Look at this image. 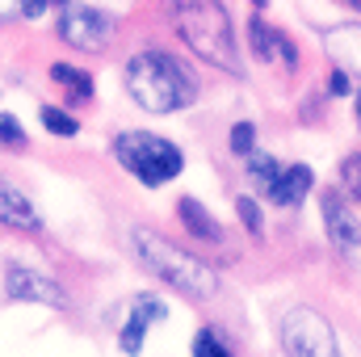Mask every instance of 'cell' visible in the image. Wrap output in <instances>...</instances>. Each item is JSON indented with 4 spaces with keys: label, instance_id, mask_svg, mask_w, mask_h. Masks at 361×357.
Segmentation results:
<instances>
[{
    "label": "cell",
    "instance_id": "cell-1",
    "mask_svg": "<svg viewBox=\"0 0 361 357\" xmlns=\"http://www.w3.org/2000/svg\"><path fill=\"white\" fill-rule=\"evenodd\" d=\"M126 92L147 114H177L197 101V80L169 51H139L126 63Z\"/></svg>",
    "mask_w": 361,
    "mask_h": 357
},
{
    "label": "cell",
    "instance_id": "cell-2",
    "mask_svg": "<svg viewBox=\"0 0 361 357\" xmlns=\"http://www.w3.org/2000/svg\"><path fill=\"white\" fill-rule=\"evenodd\" d=\"M173 17H177V34L197 59H206L231 76L244 72L240 47H235V25H231L223 0H173Z\"/></svg>",
    "mask_w": 361,
    "mask_h": 357
},
{
    "label": "cell",
    "instance_id": "cell-3",
    "mask_svg": "<svg viewBox=\"0 0 361 357\" xmlns=\"http://www.w3.org/2000/svg\"><path fill=\"white\" fill-rule=\"evenodd\" d=\"M130 244H135V253H139V261L152 269L164 286H173L180 294H189V298H214L219 294V273L206 265L202 257H193V253H180L173 240H164V236H156V231H147V227H135L130 231Z\"/></svg>",
    "mask_w": 361,
    "mask_h": 357
},
{
    "label": "cell",
    "instance_id": "cell-4",
    "mask_svg": "<svg viewBox=\"0 0 361 357\" xmlns=\"http://www.w3.org/2000/svg\"><path fill=\"white\" fill-rule=\"evenodd\" d=\"M114 160L143 185H169L185 169V156L177 143H169L164 135H152V131L114 135Z\"/></svg>",
    "mask_w": 361,
    "mask_h": 357
},
{
    "label": "cell",
    "instance_id": "cell-5",
    "mask_svg": "<svg viewBox=\"0 0 361 357\" xmlns=\"http://www.w3.org/2000/svg\"><path fill=\"white\" fill-rule=\"evenodd\" d=\"M277 341H281L286 357H345L332 324L311 307H290L277 324Z\"/></svg>",
    "mask_w": 361,
    "mask_h": 357
},
{
    "label": "cell",
    "instance_id": "cell-6",
    "mask_svg": "<svg viewBox=\"0 0 361 357\" xmlns=\"http://www.w3.org/2000/svg\"><path fill=\"white\" fill-rule=\"evenodd\" d=\"M114 17L109 13H101V8H89V4H80V8H68L63 17H59V38L68 42V47H76V51H105L109 42H114Z\"/></svg>",
    "mask_w": 361,
    "mask_h": 357
},
{
    "label": "cell",
    "instance_id": "cell-7",
    "mask_svg": "<svg viewBox=\"0 0 361 357\" xmlns=\"http://www.w3.org/2000/svg\"><path fill=\"white\" fill-rule=\"evenodd\" d=\"M4 294L17 298V303H47V307L68 311V290H63L55 277L21 265V261H8V265H4Z\"/></svg>",
    "mask_w": 361,
    "mask_h": 357
},
{
    "label": "cell",
    "instance_id": "cell-8",
    "mask_svg": "<svg viewBox=\"0 0 361 357\" xmlns=\"http://www.w3.org/2000/svg\"><path fill=\"white\" fill-rule=\"evenodd\" d=\"M324 223H328V240L341 253V261L361 273V223L349 214L341 193H324Z\"/></svg>",
    "mask_w": 361,
    "mask_h": 357
},
{
    "label": "cell",
    "instance_id": "cell-9",
    "mask_svg": "<svg viewBox=\"0 0 361 357\" xmlns=\"http://www.w3.org/2000/svg\"><path fill=\"white\" fill-rule=\"evenodd\" d=\"M164 315H169V307H164L160 298H147V294H139V298H135V307H130V320H126V328H122V337H118L122 353H139V349H143V337H147V328H152L156 320H164Z\"/></svg>",
    "mask_w": 361,
    "mask_h": 357
},
{
    "label": "cell",
    "instance_id": "cell-10",
    "mask_svg": "<svg viewBox=\"0 0 361 357\" xmlns=\"http://www.w3.org/2000/svg\"><path fill=\"white\" fill-rule=\"evenodd\" d=\"M0 227H17V231H42V219L34 210V202L13 185V181L0 177Z\"/></svg>",
    "mask_w": 361,
    "mask_h": 357
},
{
    "label": "cell",
    "instance_id": "cell-11",
    "mask_svg": "<svg viewBox=\"0 0 361 357\" xmlns=\"http://www.w3.org/2000/svg\"><path fill=\"white\" fill-rule=\"evenodd\" d=\"M324 51L341 63V72L361 76V25H328L324 30Z\"/></svg>",
    "mask_w": 361,
    "mask_h": 357
},
{
    "label": "cell",
    "instance_id": "cell-12",
    "mask_svg": "<svg viewBox=\"0 0 361 357\" xmlns=\"http://www.w3.org/2000/svg\"><path fill=\"white\" fill-rule=\"evenodd\" d=\"M311 169L307 164H290V169H281V177H277V185L269 189V202L273 206H298L307 193H311Z\"/></svg>",
    "mask_w": 361,
    "mask_h": 357
},
{
    "label": "cell",
    "instance_id": "cell-13",
    "mask_svg": "<svg viewBox=\"0 0 361 357\" xmlns=\"http://www.w3.org/2000/svg\"><path fill=\"white\" fill-rule=\"evenodd\" d=\"M177 214H180V227L189 231V236H197V240H210V244H219L223 240V227H219V219L202 206V202H193V198H180L177 202Z\"/></svg>",
    "mask_w": 361,
    "mask_h": 357
},
{
    "label": "cell",
    "instance_id": "cell-14",
    "mask_svg": "<svg viewBox=\"0 0 361 357\" xmlns=\"http://www.w3.org/2000/svg\"><path fill=\"white\" fill-rule=\"evenodd\" d=\"M277 42H281V30H273L269 21H261V17L248 21V47H252L257 59L273 63V59H277Z\"/></svg>",
    "mask_w": 361,
    "mask_h": 357
},
{
    "label": "cell",
    "instance_id": "cell-15",
    "mask_svg": "<svg viewBox=\"0 0 361 357\" xmlns=\"http://www.w3.org/2000/svg\"><path fill=\"white\" fill-rule=\"evenodd\" d=\"M277 177H281V160H273L265 152H252V156H248V181H252L257 193L269 198V189L277 185Z\"/></svg>",
    "mask_w": 361,
    "mask_h": 357
},
{
    "label": "cell",
    "instance_id": "cell-16",
    "mask_svg": "<svg viewBox=\"0 0 361 357\" xmlns=\"http://www.w3.org/2000/svg\"><path fill=\"white\" fill-rule=\"evenodd\" d=\"M51 80L55 85H68V97L72 101H89L92 97V76L80 72V68H72V63H55L51 68Z\"/></svg>",
    "mask_w": 361,
    "mask_h": 357
},
{
    "label": "cell",
    "instance_id": "cell-17",
    "mask_svg": "<svg viewBox=\"0 0 361 357\" xmlns=\"http://www.w3.org/2000/svg\"><path fill=\"white\" fill-rule=\"evenodd\" d=\"M38 118H42V126H47L51 135H59V139H68V135H76V131H80V122H76L68 109H59V105H42V109H38Z\"/></svg>",
    "mask_w": 361,
    "mask_h": 357
},
{
    "label": "cell",
    "instance_id": "cell-18",
    "mask_svg": "<svg viewBox=\"0 0 361 357\" xmlns=\"http://www.w3.org/2000/svg\"><path fill=\"white\" fill-rule=\"evenodd\" d=\"M336 173H341V185H345V198L361 202V152H349Z\"/></svg>",
    "mask_w": 361,
    "mask_h": 357
},
{
    "label": "cell",
    "instance_id": "cell-19",
    "mask_svg": "<svg viewBox=\"0 0 361 357\" xmlns=\"http://www.w3.org/2000/svg\"><path fill=\"white\" fill-rule=\"evenodd\" d=\"M193 357H235V353L214 337V328H202V332L193 337Z\"/></svg>",
    "mask_w": 361,
    "mask_h": 357
},
{
    "label": "cell",
    "instance_id": "cell-20",
    "mask_svg": "<svg viewBox=\"0 0 361 357\" xmlns=\"http://www.w3.org/2000/svg\"><path fill=\"white\" fill-rule=\"evenodd\" d=\"M252 147H257V126L252 122H235L231 126V152L235 156H252Z\"/></svg>",
    "mask_w": 361,
    "mask_h": 357
},
{
    "label": "cell",
    "instance_id": "cell-21",
    "mask_svg": "<svg viewBox=\"0 0 361 357\" xmlns=\"http://www.w3.org/2000/svg\"><path fill=\"white\" fill-rule=\"evenodd\" d=\"M235 214H240V223H244L252 236H261V231H265V219H261L257 198H240V202H235Z\"/></svg>",
    "mask_w": 361,
    "mask_h": 357
},
{
    "label": "cell",
    "instance_id": "cell-22",
    "mask_svg": "<svg viewBox=\"0 0 361 357\" xmlns=\"http://www.w3.org/2000/svg\"><path fill=\"white\" fill-rule=\"evenodd\" d=\"M0 143H4V147H21V143H25V131H21L17 118H0Z\"/></svg>",
    "mask_w": 361,
    "mask_h": 357
},
{
    "label": "cell",
    "instance_id": "cell-23",
    "mask_svg": "<svg viewBox=\"0 0 361 357\" xmlns=\"http://www.w3.org/2000/svg\"><path fill=\"white\" fill-rule=\"evenodd\" d=\"M13 17H25V0H0V25H8Z\"/></svg>",
    "mask_w": 361,
    "mask_h": 357
},
{
    "label": "cell",
    "instance_id": "cell-24",
    "mask_svg": "<svg viewBox=\"0 0 361 357\" xmlns=\"http://www.w3.org/2000/svg\"><path fill=\"white\" fill-rule=\"evenodd\" d=\"M328 89H332V97H345V92H349V72H341V68H336V72H332V85H328Z\"/></svg>",
    "mask_w": 361,
    "mask_h": 357
},
{
    "label": "cell",
    "instance_id": "cell-25",
    "mask_svg": "<svg viewBox=\"0 0 361 357\" xmlns=\"http://www.w3.org/2000/svg\"><path fill=\"white\" fill-rule=\"evenodd\" d=\"M47 13V0H25V17H42Z\"/></svg>",
    "mask_w": 361,
    "mask_h": 357
},
{
    "label": "cell",
    "instance_id": "cell-26",
    "mask_svg": "<svg viewBox=\"0 0 361 357\" xmlns=\"http://www.w3.org/2000/svg\"><path fill=\"white\" fill-rule=\"evenodd\" d=\"M345 4H349V8H357V13H361V0H345Z\"/></svg>",
    "mask_w": 361,
    "mask_h": 357
},
{
    "label": "cell",
    "instance_id": "cell-27",
    "mask_svg": "<svg viewBox=\"0 0 361 357\" xmlns=\"http://www.w3.org/2000/svg\"><path fill=\"white\" fill-rule=\"evenodd\" d=\"M252 4H257V8H265V4H269V0H252Z\"/></svg>",
    "mask_w": 361,
    "mask_h": 357
},
{
    "label": "cell",
    "instance_id": "cell-28",
    "mask_svg": "<svg viewBox=\"0 0 361 357\" xmlns=\"http://www.w3.org/2000/svg\"><path fill=\"white\" fill-rule=\"evenodd\" d=\"M357 131H361V101H357Z\"/></svg>",
    "mask_w": 361,
    "mask_h": 357
},
{
    "label": "cell",
    "instance_id": "cell-29",
    "mask_svg": "<svg viewBox=\"0 0 361 357\" xmlns=\"http://www.w3.org/2000/svg\"><path fill=\"white\" fill-rule=\"evenodd\" d=\"M47 4H63V0H47Z\"/></svg>",
    "mask_w": 361,
    "mask_h": 357
}]
</instances>
